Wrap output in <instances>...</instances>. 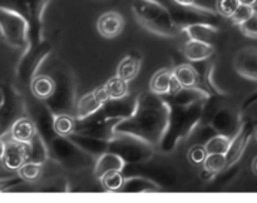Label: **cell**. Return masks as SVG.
<instances>
[{"instance_id": "6da1fadb", "label": "cell", "mask_w": 257, "mask_h": 203, "mask_svg": "<svg viewBox=\"0 0 257 203\" xmlns=\"http://www.w3.org/2000/svg\"><path fill=\"white\" fill-rule=\"evenodd\" d=\"M170 107L162 95L143 92L137 95V104L128 118L113 127V133L137 138L157 149L165 135Z\"/></svg>"}, {"instance_id": "7a4b0ae2", "label": "cell", "mask_w": 257, "mask_h": 203, "mask_svg": "<svg viewBox=\"0 0 257 203\" xmlns=\"http://www.w3.org/2000/svg\"><path fill=\"white\" fill-rule=\"evenodd\" d=\"M205 102L206 100L188 105L168 103L170 113H168L167 128H166L162 140L157 147L161 153L168 154V153L175 152L181 142L188 139L196 132L202 122Z\"/></svg>"}, {"instance_id": "3957f363", "label": "cell", "mask_w": 257, "mask_h": 203, "mask_svg": "<svg viewBox=\"0 0 257 203\" xmlns=\"http://www.w3.org/2000/svg\"><path fill=\"white\" fill-rule=\"evenodd\" d=\"M132 13L136 22L152 34L162 38H175L181 34L167 7L158 0H133Z\"/></svg>"}, {"instance_id": "277c9868", "label": "cell", "mask_w": 257, "mask_h": 203, "mask_svg": "<svg viewBox=\"0 0 257 203\" xmlns=\"http://www.w3.org/2000/svg\"><path fill=\"white\" fill-rule=\"evenodd\" d=\"M48 4L49 0H0V9L20 15L29 25V43L27 48L37 47L47 39L44 37V14Z\"/></svg>"}, {"instance_id": "5b68a950", "label": "cell", "mask_w": 257, "mask_h": 203, "mask_svg": "<svg viewBox=\"0 0 257 203\" xmlns=\"http://www.w3.org/2000/svg\"><path fill=\"white\" fill-rule=\"evenodd\" d=\"M48 149L50 160L68 170L88 169L95 162V157L83 150L69 137L57 134L48 143Z\"/></svg>"}, {"instance_id": "8992f818", "label": "cell", "mask_w": 257, "mask_h": 203, "mask_svg": "<svg viewBox=\"0 0 257 203\" xmlns=\"http://www.w3.org/2000/svg\"><path fill=\"white\" fill-rule=\"evenodd\" d=\"M55 82V88L53 94L44 100L45 105L54 115L67 113L74 115L75 103H77V85L72 72L67 68L64 69H54L52 75Z\"/></svg>"}, {"instance_id": "52a82bcc", "label": "cell", "mask_w": 257, "mask_h": 203, "mask_svg": "<svg viewBox=\"0 0 257 203\" xmlns=\"http://www.w3.org/2000/svg\"><path fill=\"white\" fill-rule=\"evenodd\" d=\"M155 150V148L137 138L120 134H114L110 138L107 147V152L119 155L125 164L147 162L153 158Z\"/></svg>"}, {"instance_id": "ba28073f", "label": "cell", "mask_w": 257, "mask_h": 203, "mask_svg": "<svg viewBox=\"0 0 257 203\" xmlns=\"http://www.w3.org/2000/svg\"><path fill=\"white\" fill-rule=\"evenodd\" d=\"M167 9L175 24L181 30L193 24H211L215 27L220 24V14L216 10L197 5L196 3L191 5H181L172 0Z\"/></svg>"}, {"instance_id": "9c48e42d", "label": "cell", "mask_w": 257, "mask_h": 203, "mask_svg": "<svg viewBox=\"0 0 257 203\" xmlns=\"http://www.w3.org/2000/svg\"><path fill=\"white\" fill-rule=\"evenodd\" d=\"M3 102L0 107V138H5L10 132L13 123L23 115H28L27 104L19 90L10 84L0 87Z\"/></svg>"}, {"instance_id": "30bf717a", "label": "cell", "mask_w": 257, "mask_h": 203, "mask_svg": "<svg viewBox=\"0 0 257 203\" xmlns=\"http://www.w3.org/2000/svg\"><path fill=\"white\" fill-rule=\"evenodd\" d=\"M0 35L9 47L24 50L29 43V25L20 15L0 9Z\"/></svg>"}, {"instance_id": "8fae6325", "label": "cell", "mask_w": 257, "mask_h": 203, "mask_svg": "<svg viewBox=\"0 0 257 203\" xmlns=\"http://www.w3.org/2000/svg\"><path fill=\"white\" fill-rule=\"evenodd\" d=\"M50 53H52V44L48 39L37 47L27 48L23 50V54L17 65V77L19 78V80H22L23 83L30 82L32 78L37 75V72L43 63L48 59Z\"/></svg>"}, {"instance_id": "7c38bea8", "label": "cell", "mask_w": 257, "mask_h": 203, "mask_svg": "<svg viewBox=\"0 0 257 203\" xmlns=\"http://www.w3.org/2000/svg\"><path fill=\"white\" fill-rule=\"evenodd\" d=\"M256 124L252 120H246L242 122L240 129L237 130L235 135L231 138L230 145H228L227 152L225 153L226 160H227V167L225 170L230 169V168L235 167L236 163L241 159L242 154L245 153L246 148H247L248 143H250L251 138L255 134Z\"/></svg>"}, {"instance_id": "4fadbf2b", "label": "cell", "mask_w": 257, "mask_h": 203, "mask_svg": "<svg viewBox=\"0 0 257 203\" xmlns=\"http://www.w3.org/2000/svg\"><path fill=\"white\" fill-rule=\"evenodd\" d=\"M210 127L216 132V134H223L232 138L240 129L242 124L240 113L228 107L221 105L208 122Z\"/></svg>"}, {"instance_id": "5bb4252c", "label": "cell", "mask_w": 257, "mask_h": 203, "mask_svg": "<svg viewBox=\"0 0 257 203\" xmlns=\"http://www.w3.org/2000/svg\"><path fill=\"white\" fill-rule=\"evenodd\" d=\"M233 69L243 79L257 82V47H246L233 57Z\"/></svg>"}, {"instance_id": "9a60e30c", "label": "cell", "mask_w": 257, "mask_h": 203, "mask_svg": "<svg viewBox=\"0 0 257 203\" xmlns=\"http://www.w3.org/2000/svg\"><path fill=\"white\" fill-rule=\"evenodd\" d=\"M108 100L105 90L103 85L95 88L90 93H87L79 99H77L74 109V118L75 120H82L89 115L94 114L103 104Z\"/></svg>"}, {"instance_id": "2e32d148", "label": "cell", "mask_w": 257, "mask_h": 203, "mask_svg": "<svg viewBox=\"0 0 257 203\" xmlns=\"http://www.w3.org/2000/svg\"><path fill=\"white\" fill-rule=\"evenodd\" d=\"M5 139V138H4ZM29 159V144L17 140L5 139V153L3 157V167L9 172H18L20 167Z\"/></svg>"}, {"instance_id": "e0dca14e", "label": "cell", "mask_w": 257, "mask_h": 203, "mask_svg": "<svg viewBox=\"0 0 257 203\" xmlns=\"http://www.w3.org/2000/svg\"><path fill=\"white\" fill-rule=\"evenodd\" d=\"M30 118L34 120L37 132L39 133L40 137L48 144L57 135L54 130V125H53V123H54V114L50 112V109L45 105V103L40 100L39 104H35L33 107V115Z\"/></svg>"}, {"instance_id": "ac0fdd59", "label": "cell", "mask_w": 257, "mask_h": 203, "mask_svg": "<svg viewBox=\"0 0 257 203\" xmlns=\"http://www.w3.org/2000/svg\"><path fill=\"white\" fill-rule=\"evenodd\" d=\"M124 18L117 12H107L98 18L97 30L105 39H114L124 29Z\"/></svg>"}, {"instance_id": "d6986e66", "label": "cell", "mask_w": 257, "mask_h": 203, "mask_svg": "<svg viewBox=\"0 0 257 203\" xmlns=\"http://www.w3.org/2000/svg\"><path fill=\"white\" fill-rule=\"evenodd\" d=\"M182 53L190 63L202 62L210 59L215 54V45L211 43L201 42V40L187 39L182 48Z\"/></svg>"}, {"instance_id": "ffe728a7", "label": "cell", "mask_w": 257, "mask_h": 203, "mask_svg": "<svg viewBox=\"0 0 257 203\" xmlns=\"http://www.w3.org/2000/svg\"><path fill=\"white\" fill-rule=\"evenodd\" d=\"M125 163L123 162L119 155L114 154L112 152H104L95 158V162L93 164V174L98 180L100 179L103 174L110 170H122Z\"/></svg>"}, {"instance_id": "44dd1931", "label": "cell", "mask_w": 257, "mask_h": 203, "mask_svg": "<svg viewBox=\"0 0 257 203\" xmlns=\"http://www.w3.org/2000/svg\"><path fill=\"white\" fill-rule=\"evenodd\" d=\"M37 133L35 123L29 115H23L13 123L9 132V138L20 143H29Z\"/></svg>"}, {"instance_id": "7402d4cb", "label": "cell", "mask_w": 257, "mask_h": 203, "mask_svg": "<svg viewBox=\"0 0 257 203\" xmlns=\"http://www.w3.org/2000/svg\"><path fill=\"white\" fill-rule=\"evenodd\" d=\"M162 189L158 183L142 175H128L124 177V183L120 192L128 193H153Z\"/></svg>"}, {"instance_id": "603a6c76", "label": "cell", "mask_w": 257, "mask_h": 203, "mask_svg": "<svg viewBox=\"0 0 257 203\" xmlns=\"http://www.w3.org/2000/svg\"><path fill=\"white\" fill-rule=\"evenodd\" d=\"M70 139L75 143V144L79 145L83 150L88 152L89 154H92L93 157L97 158L98 155H100L102 153L107 152L108 147V140L100 139V138L92 137V135H85L80 134V133H72L69 135Z\"/></svg>"}, {"instance_id": "cb8c5ba5", "label": "cell", "mask_w": 257, "mask_h": 203, "mask_svg": "<svg viewBox=\"0 0 257 203\" xmlns=\"http://www.w3.org/2000/svg\"><path fill=\"white\" fill-rule=\"evenodd\" d=\"M55 88V82L52 75L37 74L30 80V90L35 99L47 100L53 94Z\"/></svg>"}, {"instance_id": "d4e9b609", "label": "cell", "mask_w": 257, "mask_h": 203, "mask_svg": "<svg viewBox=\"0 0 257 203\" xmlns=\"http://www.w3.org/2000/svg\"><path fill=\"white\" fill-rule=\"evenodd\" d=\"M218 29L220 28L211 24H193L183 28L181 30V34H185L187 39L201 40V42L213 44V40L218 34Z\"/></svg>"}, {"instance_id": "484cf974", "label": "cell", "mask_w": 257, "mask_h": 203, "mask_svg": "<svg viewBox=\"0 0 257 203\" xmlns=\"http://www.w3.org/2000/svg\"><path fill=\"white\" fill-rule=\"evenodd\" d=\"M141 69V58L137 54L132 53V54H128L120 60V63L117 67V74L120 79L125 80L127 83H130L131 80L135 79L138 75Z\"/></svg>"}, {"instance_id": "4316f807", "label": "cell", "mask_w": 257, "mask_h": 203, "mask_svg": "<svg viewBox=\"0 0 257 203\" xmlns=\"http://www.w3.org/2000/svg\"><path fill=\"white\" fill-rule=\"evenodd\" d=\"M202 174H206V177H203V179H210V178L217 177L227 167L226 155L222 154V153H208L206 155V159L202 163Z\"/></svg>"}, {"instance_id": "83f0119b", "label": "cell", "mask_w": 257, "mask_h": 203, "mask_svg": "<svg viewBox=\"0 0 257 203\" xmlns=\"http://www.w3.org/2000/svg\"><path fill=\"white\" fill-rule=\"evenodd\" d=\"M173 79L172 69L163 68L153 74L150 82V90L157 95L168 94L171 89V83Z\"/></svg>"}, {"instance_id": "f1b7e54d", "label": "cell", "mask_w": 257, "mask_h": 203, "mask_svg": "<svg viewBox=\"0 0 257 203\" xmlns=\"http://www.w3.org/2000/svg\"><path fill=\"white\" fill-rule=\"evenodd\" d=\"M173 77L176 78L182 88H192L197 87L198 75L196 72L192 63H185V64L176 65L172 69Z\"/></svg>"}, {"instance_id": "f546056e", "label": "cell", "mask_w": 257, "mask_h": 203, "mask_svg": "<svg viewBox=\"0 0 257 203\" xmlns=\"http://www.w3.org/2000/svg\"><path fill=\"white\" fill-rule=\"evenodd\" d=\"M29 159L30 162L40 163L44 164L49 159V149L45 140L39 135V133H35L34 137L32 138L29 143Z\"/></svg>"}, {"instance_id": "4dcf8cb0", "label": "cell", "mask_w": 257, "mask_h": 203, "mask_svg": "<svg viewBox=\"0 0 257 203\" xmlns=\"http://www.w3.org/2000/svg\"><path fill=\"white\" fill-rule=\"evenodd\" d=\"M17 173L25 183L34 184V183L39 182L43 178V174H44V164L27 160V162L18 169Z\"/></svg>"}, {"instance_id": "1f68e13d", "label": "cell", "mask_w": 257, "mask_h": 203, "mask_svg": "<svg viewBox=\"0 0 257 203\" xmlns=\"http://www.w3.org/2000/svg\"><path fill=\"white\" fill-rule=\"evenodd\" d=\"M103 88H104L108 99H119V98L130 94L128 83L120 79L118 75H114L110 79H108V82L103 84Z\"/></svg>"}, {"instance_id": "d6a6232c", "label": "cell", "mask_w": 257, "mask_h": 203, "mask_svg": "<svg viewBox=\"0 0 257 203\" xmlns=\"http://www.w3.org/2000/svg\"><path fill=\"white\" fill-rule=\"evenodd\" d=\"M54 130L58 135L69 137L75 129V118L74 115L62 113V114L54 115Z\"/></svg>"}, {"instance_id": "836d02e7", "label": "cell", "mask_w": 257, "mask_h": 203, "mask_svg": "<svg viewBox=\"0 0 257 203\" xmlns=\"http://www.w3.org/2000/svg\"><path fill=\"white\" fill-rule=\"evenodd\" d=\"M99 182L103 189L108 192H120L124 183V175L122 170H110L100 177Z\"/></svg>"}, {"instance_id": "e575fe53", "label": "cell", "mask_w": 257, "mask_h": 203, "mask_svg": "<svg viewBox=\"0 0 257 203\" xmlns=\"http://www.w3.org/2000/svg\"><path fill=\"white\" fill-rule=\"evenodd\" d=\"M231 138L227 135L223 134H215L205 143L206 152L208 153H222L225 154L228 149V145H230Z\"/></svg>"}, {"instance_id": "d590c367", "label": "cell", "mask_w": 257, "mask_h": 203, "mask_svg": "<svg viewBox=\"0 0 257 203\" xmlns=\"http://www.w3.org/2000/svg\"><path fill=\"white\" fill-rule=\"evenodd\" d=\"M238 5H240L238 0H216V12L220 14V17L230 19Z\"/></svg>"}, {"instance_id": "8d00e7d4", "label": "cell", "mask_w": 257, "mask_h": 203, "mask_svg": "<svg viewBox=\"0 0 257 203\" xmlns=\"http://www.w3.org/2000/svg\"><path fill=\"white\" fill-rule=\"evenodd\" d=\"M206 155H207V152H206L205 145L201 144V143H197V144L192 145V147L188 149L187 158L192 164L195 165H202V163L205 162Z\"/></svg>"}, {"instance_id": "74e56055", "label": "cell", "mask_w": 257, "mask_h": 203, "mask_svg": "<svg viewBox=\"0 0 257 203\" xmlns=\"http://www.w3.org/2000/svg\"><path fill=\"white\" fill-rule=\"evenodd\" d=\"M255 7H248V5H243V4H240L237 7V9L235 10V13H233L232 15H231V22H232V24L235 25H240L242 24L243 22H246V20L248 19V18L251 17V15L253 14V12H255Z\"/></svg>"}, {"instance_id": "f35d334b", "label": "cell", "mask_w": 257, "mask_h": 203, "mask_svg": "<svg viewBox=\"0 0 257 203\" xmlns=\"http://www.w3.org/2000/svg\"><path fill=\"white\" fill-rule=\"evenodd\" d=\"M238 28L245 37L250 39H257V10L253 12V14L246 22L238 25Z\"/></svg>"}, {"instance_id": "ab89813d", "label": "cell", "mask_w": 257, "mask_h": 203, "mask_svg": "<svg viewBox=\"0 0 257 203\" xmlns=\"http://www.w3.org/2000/svg\"><path fill=\"white\" fill-rule=\"evenodd\" d=\"M25 183L22 178L18 177H10V178H0V192H7V190L14 189L15 185L23 184Z\"/></svg>"}, {"instance_id": "60d3db41", "label": "cell", "mask_w": 257, "mask_h": 203, "mask_svg": "<svg viewBox=\"0 0 257 203\" xmlns=\"http://www.w3.org/2000/svg\"><path fill=\"white\" fill-rule=\"evenodd\" d=\"M255 103H257V90L256 92H253L250 97L246 98L245 102H243V104H242V107H241V110H246L248 107H250V105L255 104Z\"/></svg>"}, {"instance_id": "b9f144b4", "label": "cell", "mask_w": 257, "mask_h": 203, "mask_svg": "<svg viewBox=\"0 0 257 203\" xmlns=\"http://www.w3.org/2000/svg\"><path fill=\"white\" fill-rule=\"evenodd\" d=\"M5 153V139L4 138H0V163H2L3 157H4Z\"/></svg>"}, {"instance_id": "7bdbcfd3", "label": "cell", "mask_w": 257, "mask_h": 203, "mask_svg": "<svg viewBox=\"0 0 257 203\" xmlns=\"http://www.w3.org/2000/svg\"><path fill=\"white\" fill-rule=\"evenodd\" d=\"M238 2H240V4L248 5V7H255L257 4V0H238Z\"/></svg>"}, {"instance_id": "ee69618b", "label": "cell", "mask_w": 257, "mask_h": 203, "mask_svg": "<svg viewBox=\"0 0 257 203\" xmlns=\"http://www.w3.org/2000/svg\"><path fill=\"white\" fill-rule=\"evenodd\" d=\"M173 2L181 5H191L193 4V3H196V0H173Z\"/></svg>"}, {"instance_id": "f6af8a7d", "label": "cell", "mask_w": 257, "mask_h": 203, "mask_svg": "<svg viewBox=\"0 0 257 203\" xmlns=\"http://www.w3.org/2000/svg\"><path fill=\"white\" fill-rule=\"evenodd\" d=\"M251 167H252V172L255 173V174L257 175V155H256L255 158H253L252 165H251Z\"/></svg>"}, {"instance_id": "bcb514c9", "label": "cell", "mask_w": 257, "mask_h": 203, "mask_svg": "<svg viewBox=\"0 0 257 203\" xmlns=\"http://www.w3.org/2000/svg\"><path fill=\"white\" fill-rule=\"evenodd\" d=\"M2 102H3V92L0 89V107H2Z\"/></svg>"}, {"instance_id": "7dc6e473", "label": "cell", "mask_w": 257, "mask_h": 203, "mask_svg": "<svg viewBox=\"0 0 257 203\" xmlns=\"http://www.w3.org/2000/svg\"><path fill=\"white\" fill-rule=\"evenodd\" d=\"M255 138H256V140H257V128H256V130H255Z\"/></svg>"}]
</instances>
